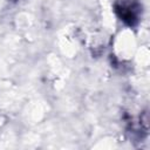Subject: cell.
<instances>
[{"label":"cell","instance_id":"1","mask_svg":"<svg viewBox=\"0 0 150 150\" xmlns=\"http://www.w3.org/2000/svg\"><path fill=\"white\" fill-rule=\"evenodd\" d=\"M116 13L122 21L129 26H135L138 21V6L137 4H120L116 5Z\"/></svg>","mask_w":150,"mask_h":150}]
</instances>
